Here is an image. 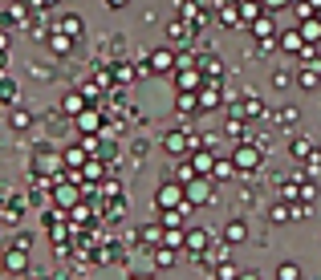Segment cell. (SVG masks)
<instances>
[{
  "instance_id": "cell-2",
  "label": "cell",
  "mask_w": 321,
  "mask_h": 280,
  "mask_svg": "<svg viewBox=\"0 0 321 280\" xmlns=\"http://www.w3.org/2000/svg\"><path fill=\"white\" fill-rule=\"evenodd\" d=\"M175 199H179V191H175V187H163V191H159V203H163V207H171Z\"/></svg>"
},
{
  "instance_id": "cell-1",
  "label": "cell",
  "mask_w": 321,
  "mask_h": 280,
  "mask_svg": "<svg viewBox=\"0 0 321 280\" xmlns=\"http://www.w3.org/2000/svg\"><path fill=\"white\" fill-rule=\"evenodd\" d=\"M236 167H256V150H236Z\"/></svg>"
},
{
  "instance_id": "cell-5",
  "label": "cell",
  "mask_w": 321,
  "mask_h": 280,
  "mask_svg": "<svg viewBox=\"0 0 321 280\" xmlns=\"http://www.w3.org/2000/svg\"><path fill=\"white\" fill-rule=\"evenodd\" d=\"M106 4H114V8H122V4H126V0H106Z\"/></svg>"
},
{
  "instance_id": "cell-4",
  "label": "cell",
  "mask_w": 321,
  "mask_h": 280,
  "mask_svg": "<svg viewBox=\"0 0 321 280\" xmlns=\"http://www.w3.org/2000/svg\"><path fill=\"white\" fill-rule=\"evenodd\" d=\"M228 240H244V224H228Z\"/></svg>"
},
{
  "instance_id": "cell-6",
  "label": "cell",
  "mask_w": 321,
  "mask_h": 280,
  "mask_svg": "<svg viewBox=\"0 0 321 280\" xmlns=\"http://www.w3.org/2000/svg\"><path fill=\"white\" fill-rule=\"evenodd\" d=\"M268 4H285V0H268Z\"/></svg>"
},
{
  "instance_id": "cell-3",
  "label": "cell",
  "mask_w": 321,
  "mask_h": 280,
  "mask_svg": "<svg viewBox=\"0 0 321 280\" xmlns=\"http://www.w3.org/2000/svg\"><path fill=\"white\" fill-rule=\"evenodd\" d=\"M151 69H159V73H167L171 69V53H155V65Z\"/></svg>"
}]
</instances>
